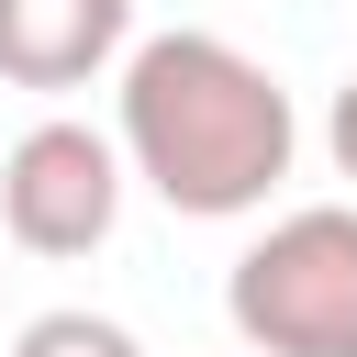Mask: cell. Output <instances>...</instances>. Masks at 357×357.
I'll use <instances>...</instances> for the list:
<instances>
[{
	"instance_id": "6da1fadb",
	"label": "cell",
	"mask_w": 357,
	"mask_h": 357,
	"mask_svg": "<svg viewBox=\"0 0 357 357\" xmlns=\"http://www.w3.org/2000/svg\"><path fill=\"white\" fill-rule=\"evenodd\" d=\"M112 156L190 223H234V212H268V190L290 178L301 156V123H290V89L223 45V33H145L123 56V134Z\"/></svg>"
},
{
	"instance_id": "7a4b0ae2",
	"label": "cell",
	"mask_w": 357,
	"mask_h": 357,
	"mask_svg": "<svg viewBox=\"0 0 357 357\" xmlns=\"http://www.w3.org/2000/svg\"><path fill=\"white\" fill-rule=\"evenodd\" d=\"M223 312H234L245 357H357V201L279 212L234 257Z\"/></svg>"
},
{
	"instance_id": "3957f363",
	"label": "cell",
	"mask_w": 357,
	"mask_h": 357,
	"mask_svg": "<svg viewBox=\"0 0 357 357\" xmlns=\"http://www.w3.org/2000/svg\"><path fill=\"white\" fill-rule=\"evenodd\" d=\"M112 223H123V156H112V134H89V123H33L11 156H0V234L22 245V257H89V245H112Z\"/></svg>"
},
{
	"instance_id": "277c9868",
	"label": "cell",
	"mask_w": 357,
	"mask_h": 357,
	"mask_svg": "<svg viewBox=\"0 0 357 357\" xmlns=\"http://www.w3.org/2000/svg\"><path fill=\"white\" fill-rule=\"evenodd\" d=\"M134 33V0H0V78L11 89H89Z\"/></svg>"
},
{
	"instance_id": "5b68a950",
	"label": "cell",
	"mask_w": 357,
	"mask_h": 357,
	"mask_svg": "<svg viewBox=\"0 0 357 357\" xmlns=\"http://www.w3.org/2000/svg\"><path fill=\"white\" fill-rule=\"evenodd\" d=\"M11 357H145L112 312H33L22 335H11Z\"/></svg>"
},
{
	"instance_id": "8992f818",
	"label": "cell",
	"mask_w": 357,
	"mask_h": 357,
	"mask_svg": "<svg viewBox=\"0 0 357 357\" xmlns=\"http://www.w3.org/2000/svg\"><path fill=\"white\" fill-rule=\"evenodd\" d=\"M324 145H335V167H346V178H357V78H346V89H335V123H324Z\"/></svg>"
}]
</instances>
